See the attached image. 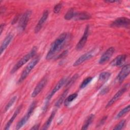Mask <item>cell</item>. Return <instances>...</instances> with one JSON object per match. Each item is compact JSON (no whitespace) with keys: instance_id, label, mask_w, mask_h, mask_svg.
<instances>
[{"instance_id":"obj_1","label":"cell","mask_w":130,"mask_h":130,"mask_svg":"<svg viewBox=\"0 0 130 130\" xmlns=\"http://www.w3.org/2000/svg\"><path fill=\"white\" fill-rule=\"evenodd\" d=\"M67 37V33L63 32L54 41L46 56L47 60H50L53 58L61 50L65 44Z\"/></svg>"},{"instance_id":"obj_2","label":"cell","mask_w":130,"mask_h":130,"mask_svg":"<svg viewBox=\"0 0 130 130\" xmlns=\"http://www.w3.org/2000/svg\"><path fill=\"white\" fill-rule=\"evenodd\" d=\"M37 52V47L35 46L26 55H25L23 57H22L13 67L11 71V74H14L17 71H18L21 67L25 64L28 60L32 58L34 56H35Z\"/></svg>"},{"instance_id":"obj_3","label":"cell","mask_w":130,"mask_h":130,"mask_svg":"<svg viewBox=\"0 0 130 130\" xmlns=\"http://www.w3.org/2000/svg\"><path fill=\"white\" fill-rule=\"evenodd\" d=\"M40 57L39 55H38L34 57L27 65L25 68L22 71L21 75L17 82L18 83H21L24 80L26 79L27 76L29 75L31 70L34 68V67L37 64L40 60Z\"/></svg>"},{"instance_id":"obj_4","label":"cell","mask_w":130,"mask_h":130,"mask_svg":"<svg viewBox=\"0 0 130 130\" xmlns=\"http://www.w3.org/2000/svg\"><path fill=\"white\" fill-rule=\"evenodd\" d=\"M68 81V77H63L61 78L58 83L55 85V86L54 87V88L52 89L51 91L49 93V94L48 95L46 99V102L45 104L44 110L46 109V108L48 105V103L49 102V101L52 98V97L55 94V93L57 92Z\"/></svg>"},{"instance_id":"obj_5","label":"cell","mask_w":130,"mask_h":130,"mask_svg":"<svg viewBox=\"0 0 130 130\" xmlns=\"http://www.w3.org/2000/svg\"><path fill=\"white\" fill-rule=\"evenodd\" d=\"M31 15V11L28 10L21 15L18 24V29L19 32H22L25 30L30 18Z\"/></svg>"},{"instance_id":"obj_6","label":"cell","mask_w":130,"mask_h":130,"mask_svg":"<svg viewBox=\"0 0 130 130\" xmlns=\"http://www.w3.org/2000/svg\"><path fill=\"white\" fill-rule=\"evenodd\" d=\"M36 102L35 101H34L30 105L29 108L28 109V111L25 114V116H24L21 120L19 121V122L17 123L16 126V129H19L20 128H21L27 121V120L29 119L31 115H32L36 107Z\"/></svg>"},{"instance_id":"obj_7","label":"cell","mask_w":130,"mask_h":130,"mask_svg":"<svg viewBox=\"0 0 130 130\" xmlns=\"http://www.w3.org/2000/svg\"><path fill=\"white\" fill-rule=\"evenodd\" d=\"M97 50L96 49H93L92 50L85 53V54L81 55L80 57H79L73 63V66L74 67H76L79 66L83 62H85V61L93 57L96 53Z\"/></svg>"},{"instance_id":"obj_8","label":"cell","mask_w":130,"mask_h":130,"mask_svg":"<svg viewBox=\"0 0 130 130\" xmlns=\"http://www.w3.org/2000/svg\"><path fill=\"white\" fill-rule=\"evenodd\" d=\"M129 88V83H127L125 84L121 88H120L116 93L114 95V96L112 98V99L108 102L106 106V108H107L110 106H111L113 104H114L119 98L123 94V93L126 91Z\"/></svg>"},{"instance_id":"obj_9","label":"cell","mask_w":130,"mask_h":130,"mask_svg":"<svg viewBox=\"0 0 130 130\" xmlns=\"http://www.w3.org/2000/svg\"><path fill=\"white\" fill-rule=\"evenodd\" d=\"M130 24L129 19L126 17H119L116 19L111 24V26L112 27H126L128 28Z\"/></svg>"},{"instance_id":"obj_10","label":"cell","mask_w":130,"mask_h":130,"mask_svg":"<svg viewBox=\"0 0 130 130\" xmlns=\"http://www.w3.org/2000/svg\"><path fill=\"white\" fill-rule=\"evenodd\" d=\"M129 71L130 66L129 64L123 66L116 77L115 81L119 84H121L129 74Z\"/></svg>"},{"instance_id":"obj_11","label":"cell","mask_w":130,"mask_h":130,"mask_svg":"<svg viewBox=\"0 0 130 130\" xmlns=\"http://www.w3.org/2000/svg\"><path fill=\"white\" fill-rule=\"evenodd\" d=\"M89 25H87L85 28V30H84V31L82 37L80 39L78 43L77 44V45L76 46L75 48L77 50H78V51L81 50V49H82V48L85 46V45L87 42L88 36L89 35Z\"/></svg>"},{"instance_id":"obj_12","label":"cell","mask_w":130,"mask_h":130,"mask_svg":"<svg viewBox=\"0 0 130 130\" xmlns=\"http://www.w3.org/2000/svg\"><path fill=\"white\" fill-rule=\"evenodd\" d=\"M47 83V78L46 77H43L37 84L34 88L33 91L31 93V96L32 98H35L37 96L40 92L42 90L44 87L46 86Z\"/></svg>"},{"instance_id":"obj_13","label":"cell","mask_w":130,"mask_h":130,"mask_svg":"<svg viewBox=\"0 0 130 130\" xmlns=\"http://www.w3.org/2000/svg\"><path fill=\"white\" fill-rule=\"evenodd\" d=\"M115 52V48L114 47H111L109 48L100 57L99 63L101 64H104L105 62H107L113 55Z\"/></svg>"},{"instance_id":"obj_14","label":"cell","mask_w":130,"mask_h":130,"mask_svg":"<svg viewBox=\"0 0 130 130\" xmlns=\"http://www.w3.org/2000/svg\"><path fill=\"white\" fill-rule=\"evenodd\" d=\"M49 15V11L46 10L44 11L41 18L39 20L38 23L37 24L35 28V33H38L42 28V26L44 25V23L46 21Z\"/></svg>"},{"instance_id":"obj_15","label":"cell","mask_w":130,"mask_h":130,"mask_svg":"<svg viewBox=\"0 0 130 130\" xmlns=\"http://www.w3.org/2000/svg\"><path fill=\"white\" fill-rule=\"evenodd\" d=\"M127 55L126 54H121L116 56L110 63V65L113 67H121L124 63Z\"/></svg>"},{"instance_id":"obj_16","label":"cell","mask_w":130,"mask_h":130,"mask_svg":"<svg viewBox=\"0 0 130 130\" xmlns=\"http://www.w3.org/2000/svg\"><path fill=\"white\" fill-rule=\"evenodd\" d=\"M91 17V15L87 12H75L73 19L75 20H84L89 19Z\"/></svg>"},{"instance_id":"obj_17","label":"cell","mask_w":130,"mask_h":130,"mask_svg":"<svg viewBox=\"0 0 130 130\" xmlns=\"http://www.w3.org/2000/svg\"><path fill=\"white\" fill-rule=\"evenodd\" d=\"M13 38V35L11 34H9L7 37L5 38L4 41H3L1 47H0V52L1 55L2 54L3 52L6 50V49L7 48L9 44L11 43V41L12 40Z\"/></svg>"},{"instance_id":"obj_18","label":"cell","mask_w":130,"mask_h":130,"mask_svg":"<svg viewBox=\"0 0 130 130\" xmlns=\"http://www.w3.org/2000/svg\"><path fill=\"white\" fill-rule=\"evenodd\" d=\"M22 108V105H19L17 108L16 109V110H15V111L14 112V113H13V115L12 116V117H11V118L9 119V120L8 121V122L7 123V124L5 125V127L4 128V129L5 130H8L10 128V127L11 126V125L12 124V123L13 122L14 120H15V118L17 117V116L18 115V114L19 113V112H20L21 109Z\"/></svg>"},{"instance_id":"obj_19","label":"cell","mask_w":130,"mask_h":130,"mask_svg":"<svg viewBox=\"0 0 130 130\" xmlns=\"http://www.w3.org/2000/svg\"><path fill=\"white\" fill-rule=\"evenodd\" d=\"M111 76V73L109 72L105 71L103 72L100 73V74L99 76V79H98V85L101 86L103 84H104L110 77Z\"/></svg>"},{"instance_id":"obj_20","label":"cell","mask_w":130,"mask_h":130,"mask_svg":"<svg viewBox=\"0 0 130 130\" xmlns=\"http://www.w3.org/2000/svg\"><path fill=\"white\" fill-rule=\"evenodd\" d=\"M56 111V110H54L52 112V113H51L50 116L48 117V119L47 120V121H46L45 124L43 125V127L42 128V129H48L49 127V126H50V124H51V123L52 122V121L54 117V116L55 115Z\"/></svg>"},{"instance_id":"obj_21","label":"cell","mask_w":130,"mask_h":130,"mask_svg":"<svg viewBox=\"0 0 130 130\" xmlns=\"http://www.w3.org/2000/svg\"><path fill=\"white\" fill-rule=\"evenodd\" d=\"M68 93V89H67L63 91V92L62 93V94L59 98L58 100L56 102V103L55 104V106L56 108L60 107V106L62 105V104L64 102V101L66 99V97Z\"/></svg>"},{"instance_id":"obj_22","label":"cell","mask_w":130,"mask_h":130,"mask_svg":"<svg viewBox=\"0 0 130 130\" xmlns=\"http://www.w3.org/2000/svg\"><path fill=\"white\" fill-rule=\"evenodd\" d=\"M94 115L93 114H91L89 115H88L86 117L81 129H87L88 128V126H89V125L91 123L93 119H94Z\"/></svg>"},{"instance_id":"obj_23","label":"cell","mask_w":130,"mask_h":130,"mask_svg":"<svg viewBox=\"0 0 130 130\" xmlns=\"http://www.w3.org/2000/svg\"><path fill=\"white\" fill-rule=\"evenodd\" d=\"M77 96H78V94L77 93H74L70 95L67 98H66L63 102L64 106L66 107L68 106L74 100H75L77 98Z\"/></svg>"},{"instance_id":"obj_24","label":"cell","mask_w":130,"mask_h":130,"mask_svg":"<svg viewBox=\"0 0 130 130\" xmlns=\"http://www.w3.org/2000/svg\"><path fill=\"white\" fill-rule=\"evenodd\" d=\"M75 13V12L74 9L73 8H71L69 10H68L66 14L64 15V18L67 20H69L72 19H73Z\"/></svg>"},{"instance_id":"obj_25","label":"cell","mask_w":130,"mask_h":130,"mask_svg":"<svg viewBox=\"0 0 130 130\" xmlns=\"http://www.w3.org/2000/svg\"><path fill=\"white\" fill-rule=\"evenodd\" d=\"M129 108H130V106L128 105L126 107H125L124 108H123L122 109H121L119 112V113L117 114V115L116 116V119L120 118L121 117H122L123 115H124L125 114L128 113L129 112Z\"/></svg>"},{"instance_id":"obj_26","label":"cell","mask_w":130,"mask_h":130,"mask_svg":"<svg viewBox=\"0 0 130 130\" xmlns=\"http://www.w3.org/2000/svg\"><path fill=\"white\" fill-rule=\"evenodd\" d=\"M17 96H13L10 100V101L8 102V103H7V104L6 105V106H5V109H4V112H6L7 111L9 110V109L12 107V106L14 104V103L15 102V101H16L17 100Z\"/></svg>"},{"instance_id":"obj_27","label":"cell","mask_w":130,"mask_h":130,"mask_svg":"<svg viewBox=\"0 0 130 130\" xmlns=\"http://www.w3.org/2000/svg\"><path fill=\"white\" fill-rule=\"evenodd\" d=\"M92 80V77H88L85 79H84L80 85V88L83 89L85 88L91 81Z\"/></svg>"},{"instance_id":"obj_28","label":"cell","mask_w":130,"mask_h":130,"mask_svg":"<svg viewBox=\"0 0 130 130\" xmlns=\"http://www.w3.org/2000/svg\"><path fill=\"white\" fill-rule=\"evenodd\" d=\"M78 78V74H75L71 79L70 80H68L66 84V87H70L71 86L76 80V79Z\"/></svg>"},{"instance_id":"obj_29","label":"cell","mask_w":130,"mask_h":130,"mask_svg":"<svg viewBox=\"0 0 130 130\" xmlns=\"http://www.w3.org/2000/svg\"><path fill=\"white\" fill-rule=\"evenodd\" d=\"M62 7V4L61 3H59L57 4L54 7L53 9V12L55 14H58L60 12Z\"/></svg>"},{"instance_id":"obj_30","label":"cell","mask_w":130,"mask_h":130,"mask_svg":"<svg viewBox=\"0 0 130 130\" xmlns=\"http://www.w3.org/2000/svg\"><path fill=\"white\" fill-rule=\"evenodd\" d=\"M125 123V120H122L121 121H120L115 126V127H114L113 129H116V130H118V129H121L122 128H123V127L124 126Z\"/></svg>"},{"instance_id":"obj_31","label":"cell","mask_w":130,"mask_h":130,"mask_svg":"<svg viewBox=\"0 0 130 130\" xmlns=\"http://www.w3.org/2000/svg\"><path fill=\"white\" fill-rule=\"evenodd\" d=\"M109 91V88L108 87H106L104 88H103L100 92V94L101 95H104L107 94L108 91Z\"/></svg>"},{"instance_id":"obj_32","label":"cell","mask_w":130,"mask_h":130,"mask_svg":"<svg viewBox=\"0 0 130 130\" xmlns=\"http://www.w3.org/2000/svg\"><path fill=\"white\" fill-rule=\"evenodd\" d=\"M107 119V116H105L104 117H103L102 118V119L100 121V122H99V123L98 124V126H102L105 123V122L106 121Z\"/></svg>"},{"instance_id":"obj_33","label":"cell","mask_w":130,"mask_h":130,"mask_svg":"<svg viewBox=\"0 0 130 130\" xmlns=\"http://www.w3.org/2000/svg\"><path fill=\"white\" fill-rule=\"evenodd\" d=\"M68 53V50H65V51H64L62 52L58 56V57H57L56 59H59V58H62V57H65V56L67 55Z\"/></svg>"},{"instance_id":"obj_34","label":"cell","mask_w":130,"mask_h":130,"mask_svg":"<svg viewBox=\"0 0 130 130\" xmlns=\"http://www.w3.org/2000/svg\"><path fill=\"white\" fill-rule=\"evenodd\" d=\"M19 18H20V17H19V15H16V16L14 17V18L12 20V24H14L15 23H16V22H17L18 20H19Z\"/></svg>"},{"instance_id":"obj_35","label":"cell","mask_w":130,"mask_h":130,"mask_svg":"<svg viewBox=\"0 0 130 130\" xmlns=\"http://www.w3.org/2000/svg\"><path fill=\"white\" fill-rule=\"evenodd\" d=\"M39 128V124H36L35 125H34L31 128H30V129H33V130H37Z\"/></svg>"},{"instance_id":"obj_36","label":"cell","mask_w":130,"mask_h":130,"mask_svg":"<svg viewBox=\"0 0 130 130\" xmlns=\"http://www.w3.org/2000/svg\"><path fill=\"white\" fill-rule=\"evenodd\" d=\"M5 26V24H4V23H2L1 25V26H0V34H1V35L2 34V33L3 32V30Z\"/></svg>"},{"instance_id":"obj_37","label":"cell","mask_w":130,"mask_h":130,"mask_svg":"<svg viewBox=\"0 0 130 130\" xmlns=\"http://www.w3.org/2000/svg\"><path fill=\"white\" fill-rule=\"evenodd\" d=\"M105 2L106 3H113L115 2H118V1H106Z\"/></svg>"}]
</instances>
